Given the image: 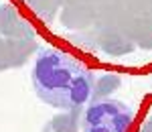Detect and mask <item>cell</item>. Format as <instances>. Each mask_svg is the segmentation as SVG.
Returning a JSON list of instances; mask_svg holds the SVG:
<instances>
[{
  "instance_id": "cell-1",
  "label": "cell",
  "mask_w": 152,
  "mask_h": 132,
  "mask_svg": "<svg viewBox=\"0 0 152 132\" xmlns=\"http://www.w3.org/2000/svg\"><path fill=\"white\" fill-rule=\"evenodd\" d=\"M35 94L57 110H81L91 100L94 73L79 59L57 47L39 51L31 71Z\"/></svg>"
},
{
  "instance_id": "cell-2",
  "label": "cell",
  "mask_w": 152,
  "mask_h": 132,
  "mask_svg": "<svg viewBox=\"0 0 152 132\" xmlns=\"http://www.w3.org/2000/svg\"><path fill=\"white\" fill-rule=\"evenodd\" d=\"M132 110L112 98L91 100L81 112V132H130Z\"/></svg>"
},
{
  "instance_id": "cell-3",
  "label": "cell",
  "mask_w": 152,
  "mask_h": 132,
  "mask_svg": "<svg viewBox=\"0 0 152 132\" xmlns=\"http://www.w3.org/2000/svg\"><path fill=\"white\" fill-rule=\"evenodd\" d=\"M73 43L94 49V51H102L107 57H126L132 51H136L132 39L126 37L120 29L99 23H94L83 31H77L73 35Z\"/></svg>"
},
{
  "instance_id": "cell-4",
  "label": "cell",
  "mask_w": 152,
  "mask_h": 132,
  "mask_svg": "<svg viewBox=\"0 0 152 132\" xmlns=\"http://www.w3.org/2000/svg\"><path fill=\"white\" fill-rule=\"evenodd\" d=\"M0 35L14 41H35L37 31L28 21L20 16V12L12 4L2 2L0 4Z\"/></svg>"
},
{
  "instance_id": "cell-5",
  "label": "cell",
  "mask_w": 152,
  "mask_h": 132,
  "mask_svg": "<svg viewBox=\"0 0 152 132\" xmlns=\"http://www.w3.org/2000/svg\"><path fill=\"white\" fill-rule=\"evenodd\" d=\"M35 51V41H14L0 35V73L23 67Z\"/></svg>"
},
{
  "instance_id": "cell-6",
  "label": "cell",
  "mask_w": 152,
  "mask_h": 132,
  "mask_svg": "<svg viewBox=\"0 0 152 132\" xmlns=\"http://www.w3.org/2000/svg\"><path fill=\"white\" fill-rule=\"evenodd\" d=\"M97 21V4L94 0H79L61 6V23L73 33L83 31Z\"/></svg>"
},
{
  "instance_id": "cell-7",
  "label": "cell",
  "mask_w": 152,
  "mask_h": 132,
  "mask_svg": "<svg viewBox=\"0 0 152 132\" xmlns=\"http://www.w3.org/2000/svg\"><path fill=\"white\" fill-rule=\"evenodd\" d=\"M124 35L132 39L136 49H150L152 51V16H130Z\"/></svg>"
},
{
  "instance_id": "cell-8",
  "label": "cell",
  "mask_w": 152,
  "mask_h": 132,
  "mask_svg": "<svg viewBox=\"0 0 152 132\" xmlns=\"http://www.w3.org/2000/svg\"><path fill=\"white\" fill-rule=\"evenodd\" d=\"M81 130V110H61L51 116L41 132H79Z\"/></svg>"
},
{
  "instance_id": "cell-9",
  "label": "cell",
  "mask_w": 152,
  "mask_h": 132,
  "mask_svg": "<svg viewBox=\"0 0 152 132\" xmlns=\"http://www.w3.org/2000/svg\"><path fill=\"white\" fill-rule=\"evenodd\" d=\"M120 85H122V77L118 73H99V75H94L91 100H102V98L114 96L120 89Z\"/></svg>"
},
{
  "instance_id": "cell-10",
  "label": "cell",
  "mask_w": 152,
  "mask_h": 132,
  "mask_svg": "<svg viewBox=\"0 0 152 132\" xmlns=\"http://www.w3.org/2000/svg\"><path fill=\"white\" fill-rule=\"evenodd\" d=\"M23 2L45 23H51L57 16V12L61 10L57 0H23Z\"/></svg>"
},
{
  "instance_id": "cell-11",
  "label": "cell",
  "mask_w": 152,
  "mask_h": 132,
  "mask_svg": "<svg viewBox=\"0 0 152 132\" xmlns=\"http://www.w3.org/2000/svg\"><path fill=\"white\" fill-rule=\"evenodd\" d=\"M124 4L134 16H152V0H124Z\"/></svg>"
}]
</instances>
